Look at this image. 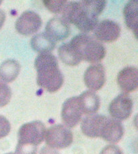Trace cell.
I'll return each mask as SVG.
<instances>
[{
    "mask_svg": "<svg viewBox=\"0 0 138 154\" xmlns=\"http://www.w3.org/2000/svg\"><path fill=\"white\" fill-rule=\"evenodd\" d=\"M46 128L40 121L24 124L19 128L18 143L38 147L45 139Z\"/></svg>",
    "mask_w": 138,
    "mask_h": 154,
    "instance_id": "cell-4",
    "label": "cell"
},
{
    "mask_svg": "<svg viewBox=\"0 0 138 154\" xmlns=\"http://www.w3.org/2000/svg\"><path fill=\"white\" fill-rule=\"evenodd\" d=\"M5 154H15V153H5Z\"/></svg>",
    "mask_w": 138,
    "mask_h": 154,
    "instance_id": "cell-27",
    "label": "cell"
},
{
    "mask_svg": "<svg viewBox=\"0 0 138 154\" xmlns=\"http://www.w3.org/2000/svg\"><path fill=\"white\" fill-rule=\"evenodd\" d=\"M30 45L38 53L46 54L54 50L56 43L46 32H41L32 37Z\"/></svg>",
    "mask_w": 138,
    "mask_h": 154,
    "instance_id": "cell-16",
    "label": "cell"
},
{
    "mask_svg": "<svg viewBox=\"0 0 138 154\" xmlns=\"http://www.w3.org/2000/svg\"><path fill=\"white\" fill-rule=\"evenodd\" d=\"M40 154H60L59 152H58L57 149H53L50 147L47 146H44L42 147V149H40Z\"/></svg>",
    "mask_w": 138,
    "mask_h": 154,
    "instance_id": "cell-25",
    "label": "cell"
},
{
    "mask_svg": "<svg viewBox=\"0 0 138 154\" xmlns=\"http://www.w3.org/2000/svg\"><path fill=\"white\" fill-rule=\"evenodd\" d=\"M37 152V147L18 143L15 154H36Z\"/></svg>",
    "mask_w": 138,
    "mask_h": 154,
    "instance_id": "cell-23",
    "label": "cell"
},
{
    "mask_svg": "<svg viewBox=\"0 0 138 154\" xmlns=\"http://www.w3.org/2000/svg\"><path fill=\"white\" fill-rule=\"evenodd\" d=\"M124 128L120 121L106 117L102 130L100 138L111 143H117L122 139Z\"/></svg>",
    "mask_w": 138,
    "mask_h": 154,
    "instance_id": "cell-14",
    "label": "cell"
},
{
    "mask_svg": "<svg viewBox=\"0 0 138 154\" xmlns=\"http://www.w3.org/2000/svg\"><path fill=\"white\" fill-rule=\"evenodd\" d=\"M43 22L40 16L33 11H26L16 22V29L20 35L29 36L39 31Z\"/></svg>",
    "mask_w": 138,
    "mask_h": 154,
    "instance_id": "cell-8",
    "label": "cell"
},
{
    "mask_svg": "<svg viewBox=\"0 0 138 154\" xmlns=\"http://www.w3.org/2000/svg\"><path fill=\"white\" fill-rule=\"evenodd\" d=\"M45 6L47 8L49 11L53 14H60L63 12L65 5L68 4V1H49V0H44L43 2Z\"/></svg>",
    "mask_w": 138,
    "mask_h": 154,
    "instance_id": "cell-20",
    "label": "cell"
},
{
    "mask_svg": "<svg viewBox=\"0 0 138 154\" xmlns=\"http://www.w3.org/2000/svg\"><path fill=\"white\" fill-rule=\"evenodd\" d=\"M137 1H129L123 10L126 26L133 31L135 37H137Z\"/></svg>",
    "mask_w": 138,
    "mask_h": 154,
    "instance_id": "cell-18",
    "label": "cell"
},
{
    "mask_svg": "<svg viewBox=\"0 0 138 154\" xmlns=\"http://www.w3.org/2000/svg\"><path fill=\"white\" fill-rule=\"evenodd\" d=\"M34 67L37 72L38 86L49 93L57 92L62 88L64 78L54 55L40 54L34 60Z\"/></svg>",
    "mask_w": 138,
    "mask_h": 154,
    "instance_id": "cell-1",
    "label": "cell"
},
{
    "mask_svg": "<svg viewBox=\"0 0 138 154\" xmlns=\"http://www.w3.org/2000/svg\"><path fill=\"white\" fill-rule=\"evenodd\" d=\"M20 71V65L15 60H5L0 65V78L5 82H12L17 78Z\"/></svg>",
    "mask_w": 138,
    "mask_h": 154,
    "instance_id": "cell-17",
    "label": "cell"
},
{
    "mask_svg": "<svg viewBox=\"0 0 138 154\" xmlns=\"http://www.w3.org/2000/svg\"><path fill=\"white\" fill-rule=\"evenodd\" d=\"M2 1H0V4H2Z\"/></svg>",
    "mask_w": 138,
    "mask_h": 154,
    "instance_id": "cell-28",
    "label": "cell"
},
{
    "mask_svg": "<svg viewBox=\"0 0 138 154\" xmlns=\"http://www.w3.org/2000/svg\"><path fill=\"white\" fill-rule=\"evenodd\" d=\"M62 14L63 18L68 24H74L84 33L93 31L98 23V18L93 16L82 1L68 2Z\"/></svg>",
    "mask_w": 138,
    "mask_h": 154,
    "instance_id": "cell-3",
    "label": "cell"
},
{
    "mask_svg": "<svg viewBox=\"0 0 138 154\" xmlns=\"http://www.w3.org/2000/svg\"><path fill=\"white\" fill-rule=\"evenodd\" d=\"M69 44L82 60L91 64H98L106 56V49L103 43L86 34L74 37Z\"/></svg>",
    "mask_w": 138,
    "mask_h": 154,
    "instance_id": "cell-2",
    "label": "cell"
},
{
    "mask_svg": "<svg viewBox=\"0 0 138 154\" xmlns=\"http://www.w3.org/2000/svg\"><path fill=\"white\" fill-rule=\"evenodd\" d=\"M106 119V116L103 115H88L82 120L81 123V130L83 134L90 138H100Z\"/></svg>",
    "mask_w": 138,
    "mask_h": 154,
    "instance_id": "cell-12",
    "label": "cell"
},
{
    "mask_svg": "<svg viewBox=\"0 0 138 154\" xmlns=\"http://www.w3.org/2000/svg\"><path fill=\"white\" fill-rule=\"evenodd\" d=\"M84 81L88 89L92 91L101 89L106 81L105 70L101 64L90 66L84 75Z\"/></svg>",
    "mask_w": 138,
    "mask_h": 154,
    "instance_id": "cell-10",
    "label": "cell"
},
{
    "mask_svg": "<svg viewBox=\"0 0 138 154\" xmlns=\"http://www.w3.org/2000/svg\"><path fill=\"white\" fill-rule=\"evenodd\" d=\"M134 103L128 93H121L117 96L109 107V112L112 118L118 121L127 120L133 111Z\"/></svg>",
    "mask_w": 138,
    "mask_h": 154,
    "instance_id": "cell-6",
    "label": "cell"
},
{
    "mask_svg": "<svg viewBox=\"0 0 138 154\" xmlns=\"http://www.w3.org/2000/svg\"><path fill=\"white\" fill-rule=\"evenodd\" d=\"M5 20V14L2 10H0V30L4 26Z\"/></svg>",
    "mask_w": 138,
    "mask_h": 154,
    "instance_id": "cell-26",
    "label": "cell"
},
{
    "mask_svg": "<svg viewBox=\"0 0 138 154\" xmlns=\"http://www.w3.org/2000/svg\"><path fill=\"white\" fill-rule=\"evenodd\" d=\"M117 83L125 93L134 92L137 89L138 73L136 67L123 68L118 74Z\"/></svg>",
    "mask_w": 138,
    "mask_h": 154,
    "instance_id": "cell-13",
    "label": "cell"
},
{
    "mask_svg": "<svg viewBox=\"0 0 138 154\" xmlns=\"http://www.w3.org/2000/svg\"><path fill=\"white\" fill-rule=\"evenodd\" d=\"M83 115L78 97L66 100L62 109V119L68 128H74L80 122Z\"/></svg>",
    "mask_w": 138,
    "mask_h": 154,
    "instance_id": "cell-7",
    "label": "cell"
},
{
    "mask_svg": "<svg viewBox=\"0 0 138 154\" xmlns=\"http://www.w3.org/2000/svg\"><path fill=\"white\" fill-rule=\"evenodd\" d=\"M11 131V125L6 118L0 115V139L8 135Z\"/></svg>",
    "mask_w": 138,
    "mask_h": 154,
    "instance_id": "cell-22",
    "label": "cell"
},
{
    "mask_svg": "<svg viewBox=\"0 0 138 154\" xmlns=\"http://www.w3.org/2000/svg\"><path fill=\"white\" fill-rule=\"evenodd\" d=\"M12 98V90L4 82L0 81V108L8 105Z\"/></svg>",
    "mask_w": 138,
    "mask_h": 154,
    "instance_id": "cell-21",
    "label": "cell"
},
{
    "mask_svg": "<svg viewBox=\"0 0 138 154\" xmlns=\"http://www.w3.org/2000/svg\"><path fill=\"white\" fill-rule=\"evenodd\" d=\"M58 55L62 62L71 66L78 65L82 61L69 43H63L59 46Z\"/></svg>",
    "mask_w": 138,
    "mask_h": 154,
    "instance_id": "cell-19",
    "label": "cell"
},
{
    "mask_svg": "<svg viewBox=\"0 0 138 154\" xmlns=\"http://www.w3.org/2000/svg\"><path fill=\"white\" fill-rule=\"evenodd\" d=\"M83 114L86 115L95 114L98 111L100 106V100L98 95L92 91H86L79 96Z\"/></svg>",
    "mask_w": 138,
    "mask_h": 154,
    "instance_id": "cell-15",
    "label": "cell"
},
{
    "mask_svg": "<svg viewBox=\"0 0 138 154\" xmlns=\"http://www.w3.org/2000/svg\"><path fill=\"white\" fill-rule=\"evenodd\" d=\"M45 32L55 41L65 40L71 33V29L64 19L58 16L51 18L46 23Z\"/></svg>",
    "mask_w": 138,
    "mask_h": 154,
    "instance_id": "cell-11",
    "label": "cell"
},
{
    "mask_svg": "<svg viewBox=\"0 0 138 154\" xmlns=\"http://www.w3.org/2000/svg\"><path fill=\"white\" fill-rule=\"evenodd\" d=\"M72 132L63 125L51 126L46 130L45 139L47 146L55 149L67 148L73 142Z\"/></svg>",
    "mask_w": 138,
    "mask_h": 154,
    "instance_id": "cell-5",
    "label": "cell"
},
{
    "mask_svg": "<svg viewBox=\"0 0 138 154\" xmlns=\"http://www.w3.org/2000/svg\"><path fill=\"white\" fill-rule=\"evenodd\" d=\"M100 154H123L122 151L117 145H109L103 148Z\"/></svg>",
    "mask_w": 138,
    "mask_h": 154,
    "instance_id": "cell-24",
    "label": "cell"
},
{
    "mask_svg": "<svg viewBox=\"0 0 138 154\" xmlns=\"http://www.w3.org/2000/svg\"><path fill=\"white\" fill-rule=\"evenodd\" d=\"M96 39L100 42H114L121 35L119 24L111 20H103L98 23L94 29Z\"/></svg>",
    "mask_w": 138,
    "mask_h": 154,
    "instance_id": "cell-9",
    "label": "cell"
}]
</instances>
